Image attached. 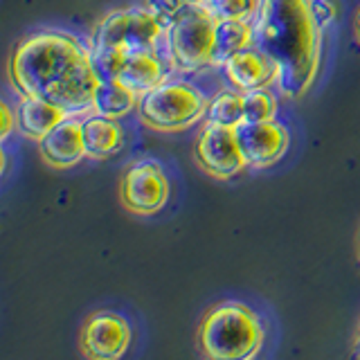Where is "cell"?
I'll list each match as a JSON object with an SVG mask.
<instances>
[{"label": "cell", "instance_id": "1", "mask_svg": "<svg viewBox=\"0 0 360 360\" xmlns=\"http://www.w3.org/2000/svg\"><path fill=\"white\" fill-rule=\"evenodd\" d=\"M9 75L20 95L52 101L68 115L93 110L99 84L93 54L70 34H32L11 54Z\"/></svg>", "mask_w": 360, "mask_h": 360}, {"label": "cell", "instance_id": "2", "mask_svg": "<svg viewBox=\"0 0 360 360\" xmlns=\"http://www.w3.org/2000/svg\"><path fill=\"white\" fill-rule=\"evenodd\" d=\"M252 45L277 65V84L288 97L311 88L320 70L322 25L311 0H264L252 20Z\"/></svg>", "mask_w": 360, "mask_h": 360}, {"label": "cell", "instance_id": "3", "mask_svg": "<svg viewBox=\"0 0 360 360\" xmlns=\"http://www.w3.org/2000/svg\"><path fill=\"white\" fill-rule=\"evenodd\" d=\"M167 34L165 22L149 7L112 11L95 27L93 54L95 72L101 79H115L122 61L135 52H158Z\"/></svg>", "mask_w": 360, "mask_h": 360}, {"label": "cell", "instance_id": "4", "mask_svg": "<svg viewBox=\"0 0 360 360\" xmlns=\"http://www.w3.org/2000/svg\"><path fill=\"white\" fill-rule=\"evenodd\" d=\"M264 342V329L257 315L236 302L214 307L200 324L202 354L217 360L252 358Z\"/></svg>", "mask_w": 360, "mask_h": 360}, {"label": "cell", "instance_id": "5", "mask_svg": "<svg viewBox=\"0 0 360 360\" xmlns=\"http://www.w3.org/2000/svg\"><path fill=\"white\" fill-rule=\"evenodd\" d=\"M214 41H217V14L196 0H189L167 27L169 59L174 68L183 72L214 65Z\"/></svg>", "mask_w": 360, "mask_h": 360}, {"label": "cell", "instance_id": "6", "mask_svg": "<svg viewBox=\"0 0 360 360\" xmlns=\"http://www.w3.org/2000/svg\"><path fill=\"white\" fill-rule=\"evenodd\" d=\"M140 120L155 131H183L207 115V101L194 86L183 82H162L140 95Z\"/></svg>", "mask_w": 360, "mask_h": 360}, {"label": "cell", "instance_id": "7", "mask_svg": "<svg viewBox=\"0 0 360 360\" xmlns=\"http://www.w3.org/2000/svg\"><path fill=\"white\" fill-rule=\"evenodd\" d=\"M169 200V180L153 160L133 162L122 178V202L135 214H155Z\"/></svg>", "mask_w": 360, "mask_h": 360}, {"label": "cell", "instance_id": "8", "mask_svg": "<svg viewBox=\"0 0 360 360\" xmlns=\"http://www.w3.org/2000/svg\"><path fill=\"white\" fill-rule=\"evenodd\" d=\"M245 167H270L281 160L288 149V131L275 120L266 122H241L234 127Z\"/></svg>", "mask_w": 360, "mask_h": 360}, {"label": "cell", "instance_id": "9", "mask_svg": "<svg viewBox=\"0 0 360 360\" xmlns=\"http://www.w3.org/2000/svg\"><path fill=\"white\" fill-rule=\"evenodd\" d=\"M196 160L210 176L230 178L245 167L236 133L230 127L207 122L196 142Z\"/></svg>", "mask_w": 360, "mask_h": 360}, {"label": "cell", "instance_id": "10", "mask_svg": "<svg viewBox=\"0 0 360 360\" xmlns=\"http://www.w3.org/2000/svg\"><path fill=\"white\" fill-rule=\"evenodd\" d=\"M131 347V326L115 313H95L84 326L82 352L93 360H117Z\"/></svg>", "mask_w": 360, "mask_h": 360}, {"label": "cell", "instance_id": "11", "mask_svg": "<svg viewBox=\"0 0 360 360\" xmlns=\"http://www.w3.org/2000/svg\"><path fill=\"white\" fill-rule=\"evenodd\" d=\"M39 151L43 160L56 169H68L82 162L88 155L84 144V120L68 115L39 140Z\"/></svg>", "mask_w": 360, "mask_h": 360}, {"label": "cell", "instance_id": "12", "mask_svg": "<svg viewBox=\"0 0 360 360\" xmlns=\"http://www.w3.org/2000/svg\"><path fill=\"white\" fill-rule=\"evenodd\" d=\"M223 70L232 88L239 90V93L262 90L277 82V65L255 45H248V48L232 54L223 63Z\"/></svg>", "mask_w": 360, "mask_h": 360}, {"label": "cell", "instance_id": "13", "mask_svg": "<svg viewBox=\"0 0 360 360\" xmlns=\"http://www.w3.org/2000/svg\"><path fill=\"white\" fill-rule=\"evenodd\" d=\"M165 63L158 52H135L122 61L117 70V82L131 88L135 95L149 93L151 88L165 82Z\"/></svg>", "mask_w": 360, "mask_h": 360}, {"label": "cell", "instance_id": "14", "mask_svg": "<svg viewBox=\"0 0 360 360\" xmlns=\"http://www.w3.org/2000/svg\"><path fill=\"white\" fill-rule=\"evenodd\" d=\"M16 117H18V129L25 133L27 138L39 142L45 133H50L56 124L68 117V112L61 106L52 104V101L22 95Z\"/></svg>", "mask_w": 360, "mask_h": 360}, {"label": "cell", "instance_id": "15", "mask_svg": "<svg viewBox=\"0 0 360 360\" xmlns=\"http://www.w3.org/2000/svg\"><path fill=\"white\" fill-rule=\"evenodd\" d=\"M84 144L90 158H108L124 146V131L115 117L95 112L84 120Z\"/></svg>", "mask_w": 360, "mask_h": 360}, {"label": "cell", "instance_id": "16", "mask_svg": "<svg viewBox=\"0 0 360 360\" xmlns=\"http://www.w3.org/2000/svg\"><path fill=\"white\" fill-rule=\"evenodd\" d=\"M140 95H135L131 88L120 84L117 79H101L93 95V110L97 115L106 117H124L133 108H138Z\"/></svg>", "mask_w": 360, "mask_h": 360}, {"label": "cell", "instance_id": "17", "mask_svg": "<svg viewBox=\"0 0 360 360\" xmlns=\"http://www.w3.org/2000/svg\"><path fill=\"white\" fill-rule=\"evenodd\" d=\"M252 45V20L217 18V41H214V63L223 65L232 54Z\"/></svg>", "mask_w": 360, "mask_h": 360}, {"label": "cell", "instance_id": "18", "mask_svg": "<svg viewBox=\"0 0 360 360\" xmlns=\"http://www.w3.org/2000/svg\"><path fill=\"white\" fill-rule=\"evenodd\" d=\"M207 122L221 124V127H239L243 122V93L225 90L207 104Z\"/></svg>", "mask_w": 360, "mask_h": 360}, {"label": "cell", "instance_id": "19", "mask_svg": "<svg viewBox=\"0 0 360 360\" xmlns=\"http://www.w3.org/2000/svg\"><path fill=\"white\" fill-rule=\"evenodd\" d=\"M275 117V97L262 90L243 93V122H266Z\"/></svg>", "mask_w": 360, "mask_h": 360}, {"label": "cell", "instance_id": "20", "mask_svg": "<svg viewBox=\"0 0 360 360\" xmlns=\"http://www.w3.org/2000/svg\"><path fill=\"white\" fill-rule=\"evenodd\" d=\"M264 0H214L210 7L217 18H241V20H255L259 14Z\"/></svg>", "mask_w": 360, "mask_h": 360}, {"label": "cell", "instance_id": "21", "mask_svg": "<svg viewBox=\"0 0 360 360\" xmlns=\"http://www.w3.org/2000/svg\"><path fill=\"white\" fill-rule=\"evenodd\" d=\"M187 3L189 0H146V7H149L153 14L165 22V27H169V22L176 18V14Z\"/></svg>", "mask_w": 360, "mask_h": 360}, {"label": "cell", "instance_id": "22", "mask_svg": "<svg viewBox=\"0 0 360 360\" xmlns=\"http://www.w3.org/2000/svg\"><path fill=\"white\" fill-rule=\"evenodd\" d=\"M0 112H3V131H0V135H3V140H5L11 133V129L18 127V117H14V112H11V108L7 104L0 106Z\"/></svg>", "mask_w": 360, "mask_h": 360}, {"label": "cell", "instance_id": "23", "mask_svg": "<svg viewBox=\"0 0 360 360\" xmlns=\"http://www.w3.org/2000/svg\"><path fill=\"white\" fill-rule=\"evenodd\" d=\"M196 3L205 5V7H212V5H214V0H196Z\"/></svg>", "mask_w": 360, "mask_h": 360}, {"label": "cell", "instance_id": "24", "mask_svg": "<svg viewBox=\"0 0 360 360\" xmlns=\"http://www.w3.org/2000/svg\"><path fill=\"white\" fill-rule=\"evenodd\" d=\"M356 32H358V41H360V11H358V20H356Z\"/></svg>", "mask_w": 360, "mask_h": 360}, {"label": "cell", "instance_id": "25", "mask_svg": "<svg viewBox=\"0 0 360 360\" xmlns=\"http://www.w3.org/2000/svg\"><path fill=\"white\" fill-rule=\"evenodd\" d=\"M356 356H360V345H358V352H356Z\"/></svg>", "mask_w": 360, "mask_h": 360}, {"label": "cell", "instance_id": "26", "mask_svg": "<svg viewBox=\"0 0 360 360\" xmlns=\"http://www.w3.org/2000/svg\"><path fill=\"white\" fill-rule=\"evenodd\" d=\"M358 345H360V333H358Z\"/></svg>", "mask_w": 360, "mask_h": 360}]
</instances>
